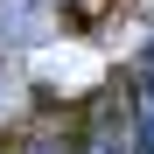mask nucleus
Returning a JSON list of instances; mask_svg holds the SVG:
<instances>
[{
  "mask_svg": "<svg viewBox=\"0 0 154 154\" xmlns=\"http://www.w3.org/2000/svg\"><path fill=\"white\" fill-rule=\"evenodd\" d=\"M84 154H140V119H133V105L105 98V105H98V119H91Z\"/></svg>",
  "mask_w": 154,
  "mask_h": 154,
  "instance_id": "f257e3e1",
  "label": "nucleus"
}]
</instances>
